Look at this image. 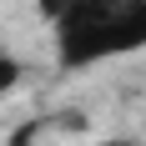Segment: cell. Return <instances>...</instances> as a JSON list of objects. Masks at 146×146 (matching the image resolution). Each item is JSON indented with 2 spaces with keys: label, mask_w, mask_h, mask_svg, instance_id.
Segmentation results:
<instances>
[{
  "label": "cell",
  "mask_w": 146,
  "mask_h": 146,
  "mask_svg": "<svg viewBox=\"0 0 146 146\" xmlns=\"http://www.w3.org/2000/svg\"><path fill=\"white\" fill-rule=\"evenodd\" d=\"M15 81H20V60H15L10 50H0V96H5Z\"/></svg>",
  "instance_id": "cell-2"
},
{
  "label": "cell",
  "mask_w": 146,
  "mask_h": 146,
  "mask_svg": "<svg viewBox=\"0 0 146 146\" xmlns=\"http://www.w3.org/2000/svg\"><path fill=\"white\" fill-rule=\"evenodd\" d=\"M56 25L60 66H96L111 56L146 50V0H66Z\"/></svg>",
  "instance_id": "cell-1"
}]
</instances>
